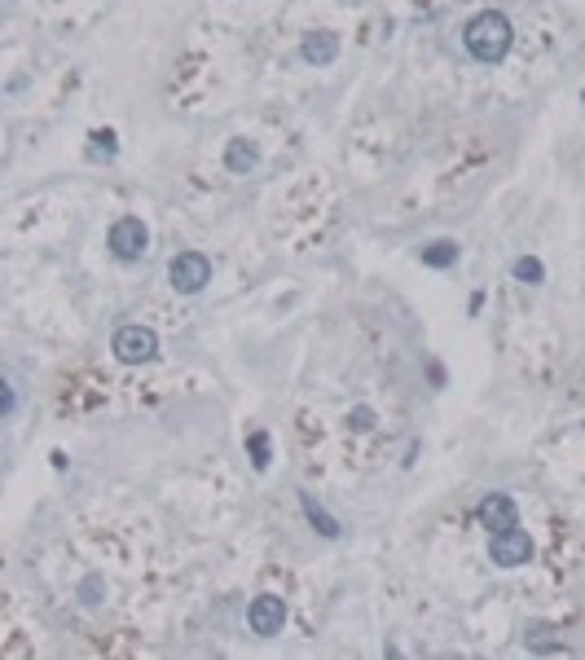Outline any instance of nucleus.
Segmentation results:
<instances>
[{
    "instance_id": "f257e3e1",
    "label": "nucleus",
    "mask_w": 585,
    "mask_h": 660,
    "mask_svg": "<svg viewBox=\"0 0 585 660\" xmlns=\"http://www.w3.org/2000/svg\"><path fill=\"white\" fill-rule=\"evenodd\" d=\"M462 40H467L471 58L502 62L506 49H511V40H515V31H511V18H506V14H498V9H484V14H476V18L467 22Z\"/></svg>"
},
{
    "instance_id": "f03ea898",
    "label": "nucleus",
    "mask_w": 585,
    "mask_h": 660,
    "mask_svg": "<svg viewBox=\"0 0 585 660\" xmlns=\"http://www.w3.org/2000/svg\"><path fill=\"white\" fill-rule=\"evenodd\" d=\"M168 282L181 295H198L207 282H212V260H207L203 251H181V256H172V264H168Z\"/></svg>"
},
{
    "instance_id": "7ed1b4c3",
    "label": "nucleus",
    "mask_w": 585,
    "mask_h": 660,
    "mask_svg": "<svg viewBox=\"0 0 585 660\" xmlns=\"http://www.w3.org/2000/svg\"><path fill=\"white\" fill-rule=\"evenodd\" d=\"M110 352H115L124 366H141V361H150L154 352H159V335H154L150 326H119L115 339H110Z\"/></svg>"
},
{
    "instance_id": "20e7f679",
    "label": "nucleus",
    "mask_w": 585,
    "mask_h": 660,
    "mask_svg": "<svg viewBox=\"0 0 585 660\" xmlns=\"http://www.w3.org/2000/svg\"><path fill=\"white\" fill-rule=\"evenodd\" d=\"M106 242H110V251H115L119 260L132 264V260H141L150 251V229L141 225L137 216H119L115 225H110V238Z\"/></svg>"
},
{
    "instance_id": "39448f33",
    "label": "nucleus",
    "mask_w": 585,
    "mask_h": 660,
    "mask_svg": "<svg viewBox=\"0 0 585 660\" xmlns=\"http://www.w3.org/2000/svg\"><path fill=\"white\" fill-rule=\"evenodd\" d=\"M489 555H493V564H502V568H520L533 559V542H528V533L520 524L515 528H502V533H493V542H489Z\"/></svg>"
},
{
    "instance_id": "423d86ee",
    "label": "nucleus",
    "mask_w": 585,
    "mask_h": 660,
    "mask_svg": "<svg viewBox=\"0 0 585 660\" xmlns=\"http://www.w3.org/2000/svg\"><path fill=\"white\" fill-rule=\"evenodd\" d=\"M247 625H251V634H260V638L282 634V625H286V603L278 599V594H260V599H251Z\"/></svg>"
},
{
    "instance_id": "0eeeda50",
    "label": "nucleus",
    "mask_w": 585,
    "mask_h": 660,
    "mask_svg": "<svg viewBox=\"0 0 585 660\" xmlns=\"http://www.w3.org/2000/svg\"><path fill=\"white\" fill-rule=\"evenodd\" d=\"M480 524L489 528V533H502V528L520 524V511H515V502L506 498V493H489V498L480 502Z\"/></svg>"
},
{
    "instance_id": "6e6552de",
    "label": "nucleus",
    "mask_w": 585,
    "mask_h": 660,
    "mask_svg": "<svg viewBox=\"0 0 585 660\" xmlns=\"http://www.w3.org/2000/svg\"><path fill=\"white\" fill-rule=\"evenodd\" d=\"M256 163H260V146H256V141L234 137V141L225 146V168L234 172V176H247L251 168H256Z\"/></svg>"
},
{
    "instance_id": "1a4fd4ad",
    "label": "nucleus",
    "mask_w": 585,
    "mask_h": 660,
    "mask_svg": "<svg viewBox=\"0 0 585 660\" xmlns=\"http://www.w3.org/2000/svg\"><path fill=\"white\" fill-rule=\"evenodd\" d=\"M304 62L313 66H326L339 58V36H330V31H313V36H304Z\"/></svg>"
},
{
    "instance_id": "9d476101",
    "label": "nucleus",
    "mask_w": 585,
    "mask_h": 660,
    "mask_svg": "<svg viewBox=\"0 0 585 660\" xmlns=\"http://www.w3.org/2000/svg\"><path fill=\"white\" fill-rule=\"evenodd\" d=\"M454 260H458L454 242H432V247H423V264H432V269H449Z\"/></svg>"
},
{
    "instance_id": "9b49d317",
    "label": "nucleus",
    "mask_w": 585,
    "mask_h": 660,
    "mask_svg": "<svg viewBox=\"0 0 585 660\" xmlns=\"http://www.w3.org/2000/svg\"><path fill=\"white\" fill-rule=\"evenodd\" d=\"M304 511H308V520H313L317 528H322V533H326V537H335V533H339V524H335V520H330V515L322 511V506H317L313 498H308V493H304Z\"/></svg>"
},
{
    "instance_id": "f8f14e48",
    "label": "nucleus",
    "mask_w": 585,
    "mask_h": 660,
    "mask_svg": "<svg viewBox=\"0 0 585 660\" xmlns=\"http://www.w3.org/2000/svg\"><path fill=\"white\" fill-rule=\"evenodd\" d=\"M515 278H520V282H542V278H546L542 260H533V256H520V260H515Z\"/></svg>"
},
{
    "instance_id": "ddd939ff",
    "label": "nucleus",
    "mask_w": 585,
    "mask_h": 660,
    "mask_svg": "<svg viewBox=\"0 0 585 660\" xmlns=\"http://www.w3.org/2000/svg\"><path fill=\"white\" fill-rule=\"evenodd\" d=\"M115 150H119V146H115V132H93V154H97V159H102V154L110 159Z\"/></svg>"
},
{
    "instance_id": "4468645a",
    "label": "nucleus",
    "mask_w": 585,
    "mask_h": 660,
    "mask_svg": "<svg viewBox=\"0 0 585 660\" xmlns=\"http://www.w3.org/2000/svg\"><path fill=\"white\" fill-rule=\"evenodd\" d=\"M251 454H256V467H269V436L264 432L251 436Z\"/></svg>"
}]
</instances>
